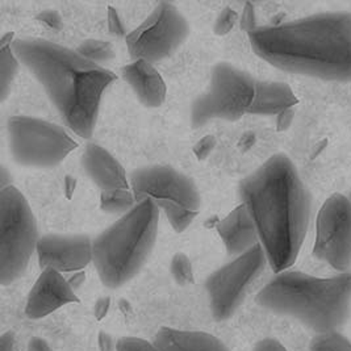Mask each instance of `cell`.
<instances>
[{
	"mask_svg": "<svg viewBox=\"0 0 351 351\" xmlns=\"http://www.w3.org/2000/svg\"><path fill=\"white\" fill-rule=\"evenodd\" d=\"M239 195L256 223L269 266L275 274L286 271L302 250L312 210L296 166L287 154H274L241 180Z\"/></svg>",
	"mask_w": 351,
	"mask_h": 351,
	"instance_id": "cell-1",
	"label": "cell"
},
{
	"mask_svg": "<svg viewBox=\"0 0 351 351\" xmlns=\"http://www.w3.org/2000/svg\"><path fill=\"white\" fill-rule=\"evenodd\" d=\"M256 56L296 75L351 82V12H321L249 32Z\"/></svg>",
	"mask_w": 351,
	"mask_h": 351,
	"instance_id": "cell-2",
	"label": "cell"
},
{
	"mask_svg": "<svg viewBox=\"0 0 351 351\" xmlns=\"http://www.w3.org/2000/svg\"><path fill=\"white\" fill-rule=\"evenodd\" d=\"M12 48L20 64L43 86L66 127L80 138H90L104 91L116 74L90 62L77 50L44 38H16Z\"/></svg>",
	"mask_w": 351,
	"mask_h": 351,
	"instance_id": "cell-3",
	"label": "cell"
},
{
	"mask_svg": "<svg viewBox=\"0 0 351 351\" xmlns=\"http://www.w3.org/2000/svg\"><path fill=\"white\" fill-rule=\"evenodd\" d=\"M256 299L262 308L298 319L317 335L335 332L350 317L351 271L319 278L286 270L276 274Z\"/></svg>",
	"mask_w": 351,
	"mask_h": 351,
	"instance_id": "cell-4",
	"label": "cell"
},
{
	"mask_svg": "<svg viewBox=\"0 0 351 351\" xmlns=\"http://www.w3.org/2000/svg\"><path fill=\"white\" fill-rule=\"evenodd\" d=\"M160 210L145 199L93 240V263L106 287L120 288L143 269L156 245Z\"/></svg>",
	"mask_w": 351,
	"mask_h": 351,
	"instance_id": "cell-5",
	"label": "cell"
},
{
	"mask_svg": "<svg viewBox=\"0 0 351 351\" xmlns=\"http://www.w3.org/2000/svg\"><path fill=\"white\" fill-rule=\"evenodd\" d=\"M40 241L37 220L16 187L0 190V283L12 285L27 271Z\"/></svg>",
	"mask_w": 351,
	"mask_h": 351,
	"instance_id": "cell-6",
	"label": "cell"
},
{
	"mask_svg": "<svg viewBox=\"0 0 351 351\" xmlns=\"http://www.w3.org/2000/svg\"><path fill=\"white\" fill-rule=\"evenodd\" d=\"M259 80L228 62L216 64L207 90L191 104L192 128H202L212 120L237 121L252 114Z\"/></svg>",
	"mask_w": 351,
	"mask_h": 351,
	"instance_id": "cell-7",
	"label": "cell"
},
{
	"mask_svg": "<svg viewBox=\"0 0 351 351\" xmlns=\"http://www.w3.org/2000/svg\"><path fill=\"white\" fill-rule=\"evenodd\" d=\"M7 133L12 158L25 167H54L78 147L66 129L37 117H11Z\"/></svg>",
	"mask_w": 351,
	"mask_h": 351,
	"instance_id": "cell-8",
	"label": "cell"
},
{
	"mask_svg": "<svg viewBox=\"0 0 351 351\" xmlns=\"http://www.w3.org/2000/svg\"><path fill=\"white\" fill-rule=\"evenodd\" d=\"M267 265L263 247L256 243L212 272L206 280V291L213 317L217 321L232 317Z\"/></svg>",
	"mask_w": 351,
	"mask_h": 351,
	"instance_id": "cell-9",
	"label": "cell"
},
{
	"mask_svg": "<svg viewBox=\"0 0 351 351\" xmlns=\"http://www.w3.org/2000/svg\"><path fill=\"white\" fill-rule=\"evenodd\" d=\"M190 36V24L176 4L160 1L141 25L125 36L133 61L150 64L170 57Z\"/></svg>",
	"mask_w": 351,
	"mask_h": 351,
	"instance_id": "cell-10",
	"label": "cell"
},
{
	"mask_svg": "<svg viewBox=\"0 0 351 351\" xmlns=\"http://www.w3.org/2000/svg\"><path fill=\"white\" fill-rule=\"evenodd\" d=\"M313 256L338 272L351 269V202L348 195L333 193L319 209Z\"/></svg>",
	"mask_w": 351,
	"mask_h": 351,
	"instance_id": "cell-11",
	"label": "cell"
},
{
	"mask_svg": "<svg viewBox=\"0 0 351 351\" xmlns=\"http://www.w3.org/2000/svg\"><path fill=\"white\" fill-rule=\"evenodd\" d=\"M129 184L137 203L150 199L158 206L173 204L193 212L202 207V196L195 182L170 166L152 165L136 169L129 176Z\"/></svg>",
	"mask_w": 351,
	"mask_h": 351,
	"instance_id": "cell-12",
	"label": "cell"
},
{
	"mask_svg": "<svg viewBox=\"0 0 351 351\" xmlns=\"http://www.w3.org/2000/svg\"><path fill=\"white\" fill-rule=\"evenodd\" d=\"M36 253L43 270L82 271L93 262V240L86 234H45Z\"/></svg>",
	"mask_w": 351,
	"mask_h": 351,
	"instance_id": "cell-13",
	"label": "cell"
},
{
	"mask_svg": "<svg viewBox=\"0 0 351 351\" xmlns=\"http://www.w3.org/2000/svg\"><path fill=\"white\" fill-rule=\"evenodd\" d=\"M73 303H80V299L64 274L45 269L28 295L25 313L29 319H44L64 305Z\"/></svg>",
	"mask_w": 351,
	"mask_h": 351,
	"instance_id": "cell-14",
	"label": "cell"
},
{
	"mask_svg": "<svg viewBox=\"0 0 351 351\" xmlns=\"http://www.w3.org/2000/svg\"><path fill=\"white\" fill-rule=\"evenodd\" d=\"M82 167L101 192L130 191L129 178L121 163L111 153L97 144L86 146L82 158Z\"/></svg>",
	"mask_w": 351,
	"mask_h": 351,
	"instance_id": "cell-15",
	"label": "cell"
},
{
	"mask_svg": "<svg viewBox=\"0 0 351 351\" xmlns=\"http://www.w3.org/2000/svg\"><path fill=\"white\" fill-rule=\"evenodd\" d=\"M217 232L221 237L228 256H241L259 243L256 223L245 204L233 208L217 223Z\"/></svg>",
	"mask_w": 351,
	"mask_h": 351,
	"instance_id": "cell-16",
	"label": "cell"
},
{
	"mask_svg": "<svg viewBox=\"0 0 351 351\" xmlns=\"http://www.w3.org/2000/svg\"><path fill=\"white\" fill-rule=\"evenodd\" d=\"M121 77L146 108H158L165 103L167 88L154 64L144 60L133 61L123 66Z\"/></svg>",
	"mask_w": 351,
	"mask_h": 351,
	"instance_id": "cell-17",
	"label": "cell"
},
{
	"mask_svg": "<svg viewBox=\"0 0 351 351\" xmlns=\"http://www.w3.org/2000/svg\"><path fill=\"white\" fill-rule=\"evenodd\" d=\"M153 342L160 351H232L216 335L173 328H162Z\"/></svg>",
	"mask_w": 351,
	"mask_h": 351,
	"instance_id": "cell-18",
	"label": "cell"
},
{
	"mask_svg": "<svg viewBox=\"0 0 351 351\" xmlns=\"http://www.w3.org/2000/svg\"><path fill=\"white\" fill-rule=\"evenodd\" d=\"M298 104V97L285 82L259 80L258 95L252 114L275 116L291 110Z\"/></svg>",
	"mask_w": 351,
	"mask_h": 351,
	"instance_id": "cell-19",
	"label": "cell"
},
{
	"mask_svg": "<svg viewBox=\"0 0 351 351\" xmlns=\"http://www.w3.org/2000/svg\"><path fill=\"white\" fill-rule=\"evenodd\" d=\"M15 34L5 33L0 40V99L4 101L10 95L14 80L16 78L20 67V61L14 51L12 44L15 41Z\"/></svg>",
	"mask_w": 351,
	"mask_h": 351,
	"instance_id": "cell-20",
	"label": "cell"
},
{
	"mask_svg": "<svg viewBox=\"0 0 351 351\" xmlns=\"http://www.w3.org/2000/svg\"><path fill=\"white\" fill-rule=\"evenodd\" d=\"M80 53L82 57L88 60L90 62H94L96 64H106L111 61L114 57V50L113 47L108 41L103 40H96V38H90L84 40L80 44V47L75 49Z\"/></svg>",
	"mask_w": 351,
	"mask_h": 351,
	"instance_id": "cell-21",
	"label": "cell"
},
{
	"mask_svg": "<svg viewBox=\"0 0 351 351\" xmlns=\"http://www.w3.org/2000/svg\"><path fill=\"white\" fill-rule=\"evenodd\" d=\"M137 204L132 191H110L100 193V209L106 213L125 215Z\"/></svg>",
	"mask_w": 351,
	"mask_h": 351,
	"instance_id": "cell-22",
	"label": "cell"
},
{
	"mask_svg": "<svg viewBox=\"0 0 351 351\" xmlns=\"http://www.w3.org/2000/svg\"><path fill=\"white\" fill-rule=\"evenodd\" d=\"M311 351H351V342L338 330L321 333L313 337L309 343Z\"/></svg>",
	"mask_w": 351,
	"mask_h": 351,
	"instance_id": "cell-23",
	"label": "cell"
},
{
	"mask_svg": "<svg viewBox=\"0 0 351 351\" xmlns=\"http://www.w3.org/2000/svg\"><path fill=\"white\" fill-rule=\"evenodd\" d=\"M158 207L160 208V210H163L166 219L169 220V223L173 226L176 233H183L191 225L192 221L199 213V212L189 210L186 208L176 207L173 204H162Z\"/></svg>",
	"mask_w": 351,
	"mask_h": 351,
	"instance_id": "cell-24",
	"label": "cell"
},
{
	"mask_svg": "<svg viewBox=\"0 0 351 351\" xmlns=\"http://www.w3.org/2000/svg\"><path fill=\"white\" fill-rule=\"evenodd\" d=\"M170 271L179 286H190L193 283V269L191 261L184 253H176L171 259Z\"/></svg>",
	"mask_w": 351,
	"mask_h": 351,
	"instance_id": "cell-25",
	"label": "cell"
},
{
	"mask_svg": "<svg viewBox=\"0 0 351 351\" xmlns=\"http://www.w3.org/2000/svg\"><path fill=\"white\" fill-rule=\"evenodd\" d=\"M239 14L232 7H225L223 11L216 17L213 32L217 36H226L228 33L232 32V29L236 27L239 21Z\"/></svg>",
	"mask_w": 351,
	"mask_h": 351,
	"instance_id": "cell-26",
	"label": "cell"
},
{
	"mask_svg": "<svg viewBox=\"0 0 351 351\" xmlns=\"http://www.w3.org/2000/svg\"><path fill=\"white\" fill-rule=\"evenodd\" d=\"M116 351H160L154 342L137 337H123L116 342Z\"/></svg>",
	"mask_w": 351,
	"mask_h": 351,
	"instance_id": "cell-27",
	"label": "cell"
},
{
	"mask_svg": "<svg viewBox=\"0 0 351 351\" xmlns=\"http://www.w3.org/2000/svg\"><path fill=\"white\" fill-rule=\"evenodd\" d=\"M215 147H216V138L213 136L208 134L193 146V154L199 160H207Z\"/></svg>",
	"mask_w": 351,
	"mask_h": 351,
	"instance_id": "cell-28",
	"label": "cell"
},
{
	"mask_svg": "<svg viewBox=\"0 0 351 351\" xmlns=\"http://www.w3.org/2000/svg\"><path fill=\"white\" fill-rule=\"evenodd\" d=\"M108 31L113 36H124L125 34L124 24L119 16V14L116 12V10L112 7L108 8Z\"/></svg>",
	"mask_w": 351,
	"mask_h": 351,
	"instance_id": "cell-29",
	"label": "cell"
},
{
	"mask_svg": "<svg viewBox=\"0 0 351 351\" xmlns=\"http://www.w3.org/2000/svg\"><path fill=\"white\" fill-rule=\"evenodd\" d=\"M241 28L246 32H252L253 29H256V27L254 25V10H253V5L250 3H246L245 4V8H243V12L241 15L240 19Z\"/></svg>",
	"mask_w": 351,
	"mask_h": 351,
	"instance_id": "cell-30",
	"label": "cell"
},
{
	"mask_svg": "<svg viewBox=\"0 0 351 351\" xmlns=\"http://www.w3.org/2000/svg\"><path fill=\"white\" fill-rule=\"evenodd\" d=\"M253 351H287V349L275 338H263L256 342Z\"/></svg>",
	"mask_w": 351,
	"mask_h": 351,
	"instance_id": "cell-31",
	"label": "cell"
},
{
	"mask_svg": "<svg viewBox=\"0 0 351 351\" xmlns=\"http://www.w3.org/2000/svg\"><path fill=\"white\" fill-rule=\"evenodd\" d=\"M38 20H40L43 24H45L49 28H51V29H58V28L61 27V24H62L61 17H60V15H58L57 12H54V11H45V12H43V14L38 16Z\"/></svg>",
	"mask_w": 351,
	"mask_h": 351,
	"instance_id": "cell-32",
	"label": "cell"
},
{
	"mask_svg": "<svg viewBox=\"0 0 351 351\" xmlns=\"http://www.w3.org/2000/svg\"><path fill=\"white\" fill-rule=\"evenodd\" d=\"M14 332H7L0 337V351H16Z\"/></svg>",
	"mask_w": 351,
	"mask_h": 351,
	"instance_id": "cell-33",
	"label": "cell"
},
{
	"mask_svg": "<svg viewBox=\"0 0 351 351\" xmlns=\"http://www.w3.org/2000/svg\"><path fill=\"white\" fill-rule=\"evenodd\" d=\"M110 308V299L108 298H101L97 300L95 305V315L96 317L99 319H103Z\"/></svg>",
	"mask_w": 351,
	"mask_h": 351,
	"instance_id": "cell-34",
	"label": "cell"
},
{
	"mask_svg": "<svg viewBox=\"0 0 351 351\" xmlns=\"http://www.w3.org/2000/svg\"><path fill=\"white\" fill-rule=\"evenodd\" d=\"M28 351H51V349L49 348L48 343L44 339L32 338L28 346Z\"/></svg>",
	"mask_w": 351,
	"mask_h": 351,
	"instance_id": "cell-35",
	"label": "cell"
},
{
	"mask_svg": "<svg viewBox=\"0 0 351 351\" xmlns=\"http://www.w3.org/2000/svg\"><path fill=\"white\" fill-rule=\"evenodd\" d=\"M99 343H100L101 351H112L113 349V341H112L111 337L106 333H100Z\"/></svg>",
	"mask_w": 351,
	"mask_h": 351,
	"instance_id": "cell-36",
	"label": "cell"
},
{
	"mask_svg": "<svg viewBox=\"0 0 351 351\" xmlns=\"http://www.w3.org/2000/svg\"><path fill=\"white\" fill-rule=\"evenodd\" d=\"M8 186H12V183H11V174H8L7 169L4 166H1V169H0V190L5 189Z\"/></svg>",
	"mask_w": 351,
	"mask_h": 351,
	"instance_id": "cell-37",
	"label": "cell"
},
{
	"mask_svg": "<svg viewBox=\"0 0 351 351\" xmlns=\"http://www.w3.org/2000/svg\"><path fill=\"white\" fill-rule=\"evenodd\" d=\"M64 190H66L67 197H71L73 192L75 190V180H74V178L66 176V179H64Z\"/></svg>",
	"mask_w": 351,
	"mask_h": 351,
	"instance_id": "cell-38",
	"label": "cell"
},
{
	"mask_svg": "<svg viewBox=\"0 0 351 351\" xmlns=\"http://www.w3.org/2000/svg\"><path fill=\"white\" fill-rule=\"evenodd\" d=\"M252 143H254V136L253 134H245L242 138H241V144L243 147H249Z\"/></svg>",
	"mask_w": 351,
	"mask_h": 351,
	"instance_id": "cell-39",
	"label": "cell"
},
{
	"mask_svg": "<svg viewBox=\"0 0 351 351\" xmlns=\"http://www.w3.org/2000/svg\"><path fill=\"white\" fill-rule=\"evenodd\" d=\"M348 196H349V199H350V202H351V190H350V192H349V195H348Z\"/></svg>",
	"mask_w": 351,
	"mask_h": 351,
	"instance_id": "cell-40",
	"label": "cell"
}]
</instances>
